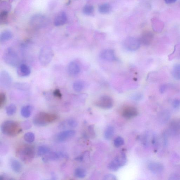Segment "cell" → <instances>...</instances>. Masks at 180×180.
<instances>
[{"mask_svg": "<svg viewBox=\"0 0 180 180\" xmlns=\"http://www.w3.org/2000/svg\"><path fill=\"white\" fill-rule=\"evenodd\" d=\"M35 148L30 145H23L17 148V157L25 163H29L33 161L35 156Z\"/></svg>", "mask_w": 180, "mask_h": 180, "instance_id": "obj_1", "label": "cell"}, {"mask_svg": "<svg viewBox=\"0 0 180 180\" xmlns=\"http://www.w3.org/2000/svg\"><path fill=\"white\" fill-rule=\"evenodd\" d=\"M2 132L4 135L11 137L17 136L22 131V128L18 122L8 120L3 123L1 127Z\"/></svg>", "mask_w": 180, "mask_h": 180, "instance_id": "obj_2", "label": "cell"}, {"mask_svg": "<svg viewBox=\"0 0 180 180\" xmlns=\"http://www.w3.org/2000/svg\"><path fill=\"white\" fill-rule=\"evenodd\" d=\"M58 118L56 114L40 112L33 117V123L36 126H44L56 121Z\"/></svg>", "mask_w": 180, "mask_h": 180, "instance_id": "obj_3", "label": "cell"}, {"mask_svg": "<svg viewBox=\"0 0 180 180\" xmlns=\"http://www.w3.org/2000/svg\"><path fill=\"white\" fill-rule=\"evenodd\" d=\"M54 56L53 50L51 47L45 45L40 50L39 59V62L43 66H47L52 61Z\"/></svg>", "mask_w": 180, "mask_h": 180, "instance_id": "obj_4", "label": "cell"}, {"mask_svg": "<svg viewBox=\"0 0 180 180\" xmlns=\"http://www.w3.org/2000/svg\"><path fill=\"white\" fill-rule=\"evenodd\" d=\"M3 58L6 63L11 66L15 67L19 64V56L12 48H8L5 50Z\"/></svg>", "mask_w": 180, "mask_h": 180, "instance_id": "obj_5", "label": "cell"}, {"mask_svg": "<svg viewBox=\"0 0 180 180\" xmlns=\"http://www.w3.org/2000/svg\"><path fill=\"white\" fill-rule=\"evenodd\" d=\"M68 158L67 154L65 152H51L47 155L43 157L42 161L45 163L51 161H56L62 159H67Z\"/></svg>", "mask_w": 180, "mask_h": 180, "instance_id": "obj_6", "label": "cell"}, {"mask_svg": "<svg viewBox=\"0 0 180 180\" xmlns=\"http://www.w3.org/2000/svg\"><path fill=\"white\" fill-rule=\"evenodd\" d=\"M141 44L139 39L133 37H128L125 39L124 42L125 48L130 51H135L138 50Z\"/></svg>", "mask_w": 180, "mask_h": 180, "instance_id": "obj_7", "label": "cell"}, {"mask_svg": "<svg viewBox=\"0 0 180 180\" xmlns=\"http://www.w3.org/2000/svg\"><path fill=\"white\" fill-rule=\"evenodd\" d=\"M97 106L104 109L112 108L113 102L112 98L107 95H103L100 97L96 102Z\"/></svg>", "mask_w": 180, "mask_h": 180, "instance_id": "obj_8", "label": "cell"}, {"mask_svg": "<svg viewBox=\"0 0 180 180\" xmlns=\"http://www.w3.org/2000/svg\"><path fill=\"white\" fill-rule=\"evenodd\" d=\"M13 79L10 74L5 70H3L0 74V84L5 89L9 88L12 85Z\"/></svg>", "mask_w": 180, "mask_h": 180, "instance_id": "obj_9", "label": "cell"}, {"mask_svg": "<svg viewBox=\"0 0 180 180\" xmlns=\"http://www.w3.org/2000/svg\"><path fill=\"white\" fill-rule=\"evenodd\" d=\"M76 133V131L72 130L62 131L57 134L55 139L57 141L64 142L72 138L75 135Z\"/></svg>", "mask_w": 180, "mask_h": 180, "instance_id": "obj_10", "label": "cell"}, {"mask_svg": "<svg viewBox=\"0 0 180 180\" xmlns=\"http://www.w3.org/2000/svg\"><path fill=\"white\" fill-rule=\"evenodd\" d=\"M100 57L103 59L108 61H113L116 59L114 51L111 49L103 50L100 54Z\"/></svg>", "mask_w": 180, "mask_h": 180, "instance_id": "obj_11", "label": "cell"}, {"mask_svg": "<svg viewBox=\"0 0 180 180\" xmlns=\"http://www.w3.org/2000/svg\"><path fill=\"white\" fill-rule=\"evenodd\" d=\"M138 112L136 108L133 107H127L123 110L122 115L124 118L131 119L135 117L138 115Z\"/></svg>", "mask_w": 180, "mask_h": 180, "instance_id": "obj_12", "label": "cell"}, {"mask_svg": "<svg viewBox=\"0 0 180 180\" xmlns=\"http://www.w3.org/2000/svg\"><path fill=\"white\" fill-rule=\"evenodd\" d=\"M68 73L72 76L78 75L80 72L81 68L78 63L72 61L68 64L67 68Z\"/></svg>", "mask_w": 180, "mask_h": 180, "instance_id": "obj_13", "label": "cell"}, {"mask_svg": "<svg viewBox=\"0 0 180 180\" xmlns=\"http://www.w3.org/2000/svg\"><path fill=\"white\" fill-rule=\"evenodd\" d=\"M148 169L153 173L158 175L163 172V165L157 162L150 163L148 165Z\"/></svg>", "mask_w": 180, "mask_h": 180, "instance_id": "obj_14", "label": "cell"}, {"mask_svg": "<svg viewBox=\"0 0 180 180\" xmlns=\"http://www.w3.org/2000/svg\"><path fill=\"white\" fill-rule=\"evenodd\" d=\"M31 73L30 68L25 64H20L17 69V74L20 77H27L30 75Z\"/></svg>", "mask_w": 180, "mask_h": 180, "instance_id": "obj_15", "label": "cell"}, {"mask_svg": "<svg viewBox=\"0 0 180 180\" xmlns=\"http://www.w3.org/2000/svg\"><path fill=\"white\" fill-rule=\"evenodd\" d=\"M153 39V35L152 33L150 31H147L142 34L139 39L141 44L147 46L151 43Z\"/></svg>", "mask_w": 180, "mask_h": 180, "instance_id": "obj_16", "label": "cell"}, {"mask_svg": "<svg viewBox=\"0 0 180 180\" xmlns=\"http://www.w3.org/2000/svg\"><path fill=\"white\" fill-rule=\"evenodd\" d=\"M114 161L120 167H124L127 162V158L126 155L124 152H121L117 155Z\"/></svg>", "mask_w": 180, "mask_h": 180, "instance_id": "obj_17", "label": "cell"}, {"mask_svg": "<svg viewBox=\"0 0 180 180\" xmlns=\"http://www.w3.org/2000/svg\"><path fill=\"white\" fill-rule=\"evenodd\" d=\"M67 20L66 13L64 11L59 13L54 20V24L56 26H60L64 24Z\"/></svg>", "mask_w": 180, "mask_h": 180, "instance_id": "obj_18", "label": "cell"}, {"mask_svg": "<svg viewBox=\"0 0 180 180\" xmlns=\"http://www.w3.org/2000/svg\"><path fill=\"white\" fill-rule=\"evenodd\" d=\"M10 164L11 169L14 172L17 173H20L22 170V167L20 162L14 158L10 160Z\"/></svg>", "mask_w": 180, "mask_h": 180, "instance_id": "obj_19", "label": "cell"}, {"mask_svg": "<svg viewBox=\"0 0 180 180\" xmlns=\"http://www.w3.org/2000/svg\"><path fill=\"white\" fill-rule=\"evenodd\" d=\"M78 122L76 120L73 118H69L62 122L59 125V127L64 129L68 126L71 128H75L78 126Z\"/></svg>", "mask_w": 180, "mask_h": 180, "instance_id": "obj_20", "label": "cell"}, {"mask_svg": "<svg viewBox=\"0 0 180 180\" xmlns=\"http://www.w3.org/2000/svg\"><path fill=\"white\" fill-rule=\"evenodd\" d=\"M33 112V108L31 105H27L22 107L21 111L22 116L25 118H29Z\"/></svg>", "mask_w": 180, "mask_h": 180, "instance_id": "obj_21", "label": "cell"}, {"mask_svg": "<svg viewBox=\"0 0 180 180\" xmlns=\"http://www.w3.org/2000/svg\"><path fill=\"white\" fill-rule=\"evenodd\" d=\"M51 152L50 148L47 146H39L37 150V155L39 157H44Z\"/></svg>", "mask_w": 180, "mask_h": 180, "instance_id": "obj_22", "label": "cell"}, {"mask_svg": "<svg viewBox=\"0 0 180 180\" xmlns=\"http://www.w3.org/2000/svg\"><path fill=\"white\" fill-rule=\"evenodd\" d=\"M13 34L9 30H5L3 31L0 35V42H4L9 40L12 38Z\"/></svg>", "mask_w": 180, "mask_h": 180, "instance_id": "obj_23", "label": "cell"}, {"mask_svg": "<svg viewBox=\"0 0 180 180\" xmlns=\"http://www.w3.org/2000/svg\"><path fill=\"white\" fill-rule=\"evenodd\" d=\"M112 8L111 5L108 3H104L99 6L98 10L100 13L107 14L110 13Z\"/></svg>", "mask_w": 180, "mask_h": 180, "instance_id": "obj_24", "label": "cell"}, {"mask_svg": "<svg viewBox=\"0 0 180 180\" xmlns=\"http://www.w3.org/2000/svg\"><path fill=\"white\" fill-rule=\"evenodd\" d=\"M115 132L114 128L111 126H108L105 129L104 132V137L107 140H110L112 139Z\"/></svg>", "mask_w": 180, "mask_h": 180, "instance_id": "obj_25", "label": "cell"}, {"mask_svg": "<svg viewBox=\"0 0 180 180\" xmlns=\"http://www.w3.org/2000/svg\"><path fill=\"white\" fill-rule=\"evenodd\" d=\"M86 171L84 168L78 167L74 171V175L79 178H83L86 176Z\"/></svg>", "mask_w": 180, "mask_h": 180, "instance_id": "obj_26", "label": "cell"}, {"mask_svg": "<svg viewBox=\"0 0 180 180\" xmlns=\"http://www.w3.org/2000/svg\"><path fill=\"white\" fill-rule=\"evenodd\" d=\"M14 86L17 89L23 91L29 90L30 88L29 84L23 82L15 83Z\"/></svg>", "mask_w": 180, "mask_h": 180, "instance_id": "obj_27", "label": "cell"}, {"mask_svg": "<svg viewBox=\"0 0 180 180\" xmlns=\"http://www.w3.org/2000/svg\"><path fill=\"white\" fill-rule=\"evenodd\" d=\"M172 75L174 78L177 80H180V64H177L173 66Z\"/></svg>", "mask_w": 180, "mask_h": 180, "instance_id": "obj_28", "label": "cell"}, {"mask_svg": "<svg viewBox=\"0 0 180 180\" xmlns=\"http://www.w3.org/2000/svg\"><path fill=\"white\" fill-rule=\"evenodd\" d=\"M6 112L8 116H11L15 114L17 111V107L15 105L11 104L6 108Z\"/></svg>", "mask_w": 180, "mask_h": 180, "instance_id": "obj_29", "label": "cell"}, {"mask_svg": "<svg viewBox=\"0 0 180 180\" xmlns=\"http://www.w3.org/2000/svg\"><path fill=\"white\" fill-rule=\"evenodd\" d=\"M84 87V84L83 82L81 80H77L74 83L73 88L76 92H79L83 89Z\"/></svg>", "mask_w": 180, "mask_h": 180, "instance_id": "obj_30", "label": "cell"}, {"mask_svg": "<svg viewBox=\"0 0 180 180\" xmlns=\"http://www.w3.org/2000/svg\"><path fill=\"white\" fill-rule=\"evenodd\" d=\"M170 130L173 133H178L180 130V120L172 122L171 124Z\"/></svg>", "mask_w": 180, "mask_h": 180, "instance_id": "obj_31", "label": "cell"}, {"mask_svg": "<svg viewBox=\"0 0 180 180\" xmlns=\"http://www.w3.org/2000/svg\"><path fill=\"white\" fill-rule=\"evenodd\" d=\"M35 134L33 132H28L26 133L24 136V141L28 143H31L35 141Z\"/></svg>", "mask_w": 180, "mask_h": 180, "instance_id": "obj_32", "label": "cell"}, {"mask_svg": "<svg viewBox=\"0 0 180 180\" xmlns=\"http://www.w3.org/2000/svg\"><path fill=\"white\" fill-rule=\"evenodd\" d=\"M94 11V8L92 5H86L83 8V13L85 15H91Z\"/></svg>", "mask_w": 180, "mask_h": 180, "instance_id": "obj_33", "label": "cell"}, {"mask_svg": "<svg viewBox=\"0 0 180 180\" xmlns=\"http://www.w3.org/2000/svg\"><path fill=\"white\" fill-rule=\"evenodd\" d=\"M114 144L116 147H121L124 144V140L122 137L118 136L114 140Z\"/></svg>", "mask_w": 180, "mask_h": 180, "instance_id": "obj_34", "label": "cell"}, {"mask_svg": "<svg viewBox=\"0 0 180 180\" xmlns=\"http://www.w3.org/2000/svg\"><path fill=\"white\" fill-rule=\"evenodd\" d=\"M108 169L111 171H117L119 169L120 167L118 166L117 165L116 163L113 160L108 165Z\"/></svg>", "mask_w": 180, "mask_h": 180, "instance_id": "obj_35", "label": "cell"}, {"mask_svg": "<svg viewBox=\"0 0 180 180\" xmlns=\"http://www.w3.org/2000/svg\"><path fill=\"white\" fill-rule=\"evenodd\" d=\"M6 100V96L4 93L0 94V108H2L4 106Z\"/></svg>", "mask_w": 180, "mask_h": 180, "instance_id": "obj_36", "label": "cell"}, {"mask_svg": "<svg viewBox=\"0 0 180 180\" xmlns=\"http://www.w3.org/2000/svg\"><path fill=\"white\" fill-rule=\"evenodd\" d=\"M117 179L116 176L112 174H107L105 175L103 180H116Z\"/></svg>", "mask_w": 180, "mask_h": 180, "instance_id": "obj_37", "label": "cell"}, {"mask_svg": "<svg viewBox=\"0 0 180 180\" xmlns=\"http://www.w3.org/2000/svg\"><path fill=\"white\" fill-rule=\"evenodd\" d=\"M172 106L175 109H178L180 107V99L174 100L172 102Z\"/></svg>", "mask_w": 180, "mask_h": 180, "instance_id": "obj_38", "label": "cell"}, {"mask_svg": "<svg viewBox=\"0 0 180 180\" xmlns=\"http://www.w3.org/2000/svg\"><path fill=\"white\" fill-rule=\"evenodd\" d=\"M21 126L25 130H28L31 127V125L29 122L25 121L22 122Z\"/></svg>", "mask_w": 180, "mask_h": 180, "instance_id": "obj_39", "label": "cell"}, {"mask_svg": "<svg viewBox=\"0 0 180 180\" xmlns=\"http://www.w3.org/2000/svg\"><path fill=\"white\" fill-rule=\"evenodd\" d=\"M88 131H89V133L91 138H95V132H94V126L93 125L90 126L89 127H88Z\"/></svg>", "mask_w": 180, "mask_h": 180, "instance_id": "obj_40", "label": "cell"}, {"mask_svg": "<svg viewBox=\"0 0 180 180\" xmlns=\"http://www.w3.org/2000/svg\"><path fill=\"white\" fill-rule=\"evenodd\" d=\"M53 95L57 98L60 99L62 98V94L60 91L58 89H56L54 91Z\"/></svg>", "mask_w": 180, "mask_h": 180, "instance_id": "obj_41", "label": "cell"}, {"mask_svg": "<svg viewBox=\"0 0 180 180\" xmlns=\"http://www.w3.org/2000/svg\"><path fill=\"white\" fill-rule=\"evenodd\" d=\"M13 178L8 176L6 174H2L0 176V180H14Z\"/></svg>", "mask_w": 180, "mask_h": 180, "instance_id": "obj_42", "label": "cell"}, {"mask_svg": "<svg viewBox=\"0 0 180 180\" xmlns=\"http://www.w3.org/2000/svg\"><path fill=\"white\" fill-rule=\"evenodd\" d=\"M8 16V12L6 11H3L1 14V20H5L7 19Z\"/></svg>", "mask_w": 180, "mask_h": 180, "instance_id": "obj_43", "label": "cell"}, {"mask_svg": "<svg viewBox=\"0 0 180 180\" xmlns=\"http://www.w3.org/2000/svg\"><path fill=\"white\" fill-rule=\"evenodd\" d=\"M167 85H161V87H160V90L161 93H164L165 92L166 90Z\"/></svg>", "mask_w": 180, "mask_h": 180, "instance_id": "obj_44", "label": "cell"}, {"mask_svg": "<svg viewBox=\"0 0 180 180\" xmlns=\"http://www.w3.org/2000/svg\"><path fill=\"white\" fill-rule=\"evenodd\" d=\"M180 176L177 175H175V174H174V175H172L170 177L171 179H180Z\"/></svg>", "mask_w": 180, "mask_h": 180, "instance_id": "obj_45", "label": "cell"}, {"mask_svg": "<svg viewBox=\"0 0 180 180\" xmlns=\"http://www.w3.org/2000/svg\"><path fill=\"white\" fill-rule=\"evenodd\" d=\"M177 0H165V1L167 4H170L175 3Z\"/></svg>", "mask_w": 180, "mask_h": 180, "instance_id": "obj_46", "label": "cell"}]
</instances>
